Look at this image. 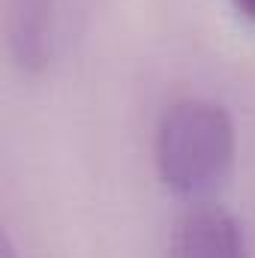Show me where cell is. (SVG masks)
<instances>
[{
    "label": "cell",
    "mask_w": 255,
    "mask_h": 258,
    "mask_svg": "<svg viewBox=\"0 0 255 258\" xmlns=\"http://www.w3.org/2000/svg\"><path fill=\"white\" fill-rule=\"evenodd\" d=\"M234 156V120L216 99L180 96L159 114L153 159L165 186L201 192L219 180Z\"/></svg>",
    "instance_id": "6da1fadb"
},
{
    "label": "cell",
    "mask_w": 255,
    "mask_h": 258,
    "mask_svg": "<svg viewBox=\"0 0 255 258\" xmlns=\"http://www.w3.org/2000/svg\"><path fill=\"white\" fill-rule=\"evenodd\" d=\"M168 258H246V237L228 210L192 207L174 225Z\"/></svg>",
    "instance_id": "7a4b0ae2"
},
{
    "label": "cell",
    "mask_w": 255,
    "mask_h": 258,
    "mask_svg": "<svg viewBox=\"0 0 255 258\" xmlns=\"http://www.w3.org/2000/svg\"><path fill=\"white\" fill-rule=\"evenodd\" d=\"M6 39L24 69H42L51 57L54 0H6Z\"/></svg>",
    "instance_id": "3957f363"
},
{
    "label": "cell",
    "mask_w": 255,
    "mask_h": 258,
    "mask_svg": "<svg viewBox=\"0 0 255 258\" xmlns=\"http://www.w3.org/2000/svg\"><path fill=\"white\" fill-rule=\"evenodd\" d=\"M234 3H237L246 15H252V18H255V0H234Z\"/></svg>",
    "instance_id": "277c9868"
},
{
    "label": "cell",
    "mask_w": 255,
    "mask_h": 258,
    "mask_svg": "<svg viewBox=\"0 0 255 258\" xmlns=\"http://www.w3.org/2000/svg\"><path fill=\"white\" fill-rule=\"evenodd\" d=\"M0 258H15V249H12V243H9V237L3 240V252H0Z\"/></svg>",
    "instance_id": "5b68a950"
}]
</instances>
